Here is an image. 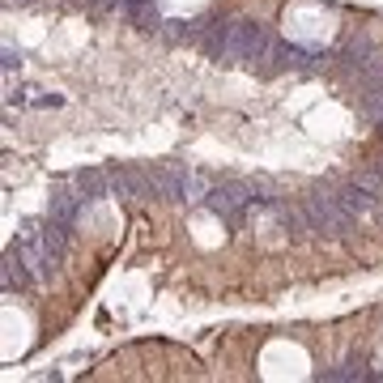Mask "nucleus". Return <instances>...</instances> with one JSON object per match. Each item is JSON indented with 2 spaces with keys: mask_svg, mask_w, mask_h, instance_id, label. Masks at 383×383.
<instances>
[{
  "mask_svg": "<svg viewBox=\"0 0 383 383\" xmlns=\"http://www.w3.org/2000/svg\"><path fill=\"white\" fill-rule=\"evenodd\" d=\"M149 179H154V196H166V200H179V204H204L213 179L204 170H192L184 162H162V166H149Z\"/></svg>",
  "mask_w": 383,
  "mask_h": 383,
  "instance_id": "f257e3e1",
  "label": "nucleus"
},
{
  "mask_svg": "<svg viewBox=\"0 0 383 383\" xmlns=\"http://www.w3.org/2000/svg\"><path fill=\"white\" fill-rule=\"evenodd\" d=\"M26 264H30V272H34V282H51V272H56V264L64 260L56 247H51V238H47V222H26L22 226V238H17V247H13Z\"/></svg>",
  "mask_w": 383,
  "mask_h": 383,
  "instance_id": "20e7f679",
  "label": "nucleus"
},
{
  "mask_svg": "<svg viewBox=\"0 0 383 383\" xmlns=\"http://www.w3.org/2000/svg\"><path fill=\"white\" fill-rule=\"evenodd\" d=\"M379 170H383V162H379Z\"/></svg>",
  "mask_w": 383,
  "mask_h": 383,
  "instance_id": "f8f14e48",
  "label": "nucleus"
},
{
  "mask_svg": "<svg viewBox=\"0 0 383 383\" xmlns=\"http://www.w3.org/2000/svg\"><path fill=\"white\" fill-rule=\"evenodd\" d=\"M68 184H73L85 200H102V196H111V170H98V166H81L68 175Z\"/></svg>",
  "mask_w": 383,
  "mask_h": 383,
  "instance_id": "6e6552de",
  "label": "nucleus"
},
{
  "mask_svg": "<svg viewBox=\"0 0 383 383\" xmlns=\"http://www.w3.org/2000/svg\"><path fill=\"white\" fill-rule=\"evenodd\" d=\"M320 379H324V383H379L383 370H370V366L358 362V358H345V362H336V366H320Z\"/></svg>",
  "mask_w": 383,
  "mask_h": 383,
  "instance_id": "0eeeda50",
  "label": "nucleus"
},
{
  "mask_svg": "<svg viewBox=\"0 0 383 383\" xmlns=\"http://www.w3.org/2000/svg\"><path fill=\"white\" fill-rule=\"evenodd\" d=\"M302 209H307V222H311V230H316V234H336V238H345V234L358 230V218L341 204V196H336L332 188H316V192L302 200Z\"/></svg>",
  "mask_w": 383,
  "mask_h": 383,
  "instance_id": "f03ea898",
  "label": "nucleus"
},
{
  "mask_svg": "<svg viewBox=\"0 0 383 383\" xmlns=\"http://www.w3.org/2000/svg\"><path fill=\"white\" fill-rule=\"evenodd\" d=\"M81 204H85V196L64 179V184H56V188H51L47 218H51L56 226H64V230H77V213H81Z\"/></svg>",
  "mask_w": 383,
  "mask_h": 383,
  "instance_id": "39448f33",
  "label": "nucleus"
},
{
  "mask_svg": "<svg viewBox=\"0 0 383 383\" xmlns=\"http://www.w3.org/2000/svg\"><path fill=\"white\" fill-rule=\"evenodd\" d=\"M256 204V192H252V179H226V184H213L204 196V209L213 213L222 226H243L247 209Z\"/></svg>",
  "mask_w": 383,
  "mask_h": 383,
  "instance_id": "7ed1b4c3",
  "label": "nucleus"
},
{
  "mask_svg": "<svg viewBox=\"0 0 383 383\" xmlns=\"http://www.w3.org/2000/svg\"><path fill=\"white\" fill-rule=\"evenodd\" d=\"M354 184H358V188H366L375 200H383V170H379V166H375V170H358Z\"/></svg>",
  "mask_w": 383,
  "mask_h": 383,
  "instance_id": "9b49d317",
  "label": "nucleus"
},
{
  "mask_svg": "<svg viewBox=\"0 0 383 383\" xmlns=\"http://www.w3.org/2000/svg\"><path fill=\"white\" fill-rule=\"evenodd\" d=\"M0 286H5V294H17V290H30V286H39V282H34L30 264H26L17 252H9L5 260H0Z\"/></svg>",
  "mask_w": 383,
  "mask_h": 383,
  "instance_id": "1a4fd4ad",
  "label": "nucleus"
},
{
  "mask_svg": "<svg viewBox=\"0 0 383 383\" xmlns=\"http://www.w3.org/2000/svg\"><path fill=\"white\" fill-rule=\"evenodd\" d=\"M336 196H341V204L350 209L354 218H379V204H383V200H375V196H370L366 188H358L354 179H350V184H341Z\"/></svg>",
  "mask_w": 383,
  "mask_h": 383,
  "instance_id": "9d476101",
  "label": "nucleus"
},
{
  "mask_svg": "<svg viewBox=\"0 0 383 383\" xmlns=\"http://www.w3.org/2000/svg\"><path fill=\"white\" fill-rule=\"evenodd\" d=\"M111 192H120V196H128V200H145V196H154V179H149V170L115 166V170H111Z\"/></svg>",
  "mask_w": 383,
  "mask_h": 383,
  "instance_id": "423d86ee",
  "label": "nucleus"
}]
</instances>
